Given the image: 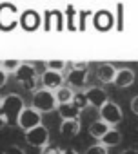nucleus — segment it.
Instances as JSON below:
<instances>
[{
    "label": "nucleus",
    "mask_w": 138,
    "mask_h": 154,
    "mask_svg": "<svg viewBox=\"0 0 138 154\" xmlns=\"http://www.w3.org/2000/svg\"><path fill=\"white\" fill-rule=\"evenodd\" d=\"M24 107H26V105H24L22 96L11 93V94L4 96L2 102H0V116H2L8 123L17 122L18 116H20V112L24 111Z\"/></svg>",
    "instance_id": "nucleus-1"
},
{
    "label": "nucleus",
    "mask_w": 138,
    "mask_h": 154,
    "mask_svg": "<svg viewBox=\"0 0 138 154\" xmlns=\"http://www.w3.org/2000/svg\"><path fill=\"white\" fill-rule=\"evenodd\" d=\"M15 78H17V82H20L27 91H33V93H36L38 89H40V76L36 74V67L33 65V63H26V62H22L20 63V67L17 69V72H15Z\"/></svg>",
    "instance_id": "nucleus-2"
},
{
    "label": "nucleus",
    "mask_w": 138,
    "mask_h": 154,
    "mask_svg": "<svg viewBox=\"0 0 138 154\" xmlns=\"http://www.w3.org/2000/svg\"><path fill=\"white\" fill-rule=\"evenodd\" d=\"M35 111H38L40 114L44 112H51L55 109H58V103L55 100V93L53 91H47V89H38L35 94H33V105H31Z\"/></svg>",
    "instance_id": "nucleus-3"
},
{
    "label": "nucleus",
    "mask_w": 138,
    "mask_h": 154,
    "mask_svg": "<svg viewBox=\"0 0 138 154\" xmlns=\"http://www.w3.org/2000/svg\"><path fill=\"white\" fill-rule=\"evenodd\" d=\"M17 125H18L24 132H27V131H31V129H35V127H38V125H42V114H40L38 111H35L33 107H24V111L20 112V116H18V120H17Z\"/></svg>",
    "instance_id": "nucleus-4"
},
{
    "label": "nucleus",
    "mask_w": 138,
    "mask_h": 154,
    "mask_svg": "<svg viewBox=\"0 0 138 154\" xmlns=\"http://www.w3.org/2000/svg\"><path fill=\"white\" fill-rule=\"evenodd\" d=\"M98 112H100V120L104 123H107L109 127H114L122 122V109L114 102H107L104 107L98 109Z\"/></svg>",
    "instance_id": "nucleus-5"
},
{
    "label": "nucleus",
    "mask_w": 138,
    "mask_h": 154,
    "mask_svg": "<svg viewBox=\"0 0 138 154\" xmlns=\"http://www.w3.org/2000/svg\"><path fill=\"white\" fill-rule=\"evenodd\" d=\"M18 9L17 6H11V4H2L0 6V27L4 31H9L13 29L17 24H18Z\"/></svg>",
    "instance_id": "nucleus-6"
},
{
    "label": "nucleus",
    "mask_w": 138,
    "mask_h": 154,
    "mask_svg": "<svg viewBox=\"0 0 138 154\" xmlns=\"http://www.w3.org/2000/svg\"><path fill=\"white\" fill-rule=\"evenodd\" d=\"M26 141L33 147H38V149H44L45 145H49V131L45 125H38L31 131L26 132Z\"/></svg>",
    "instance_id": "nucleus-7"
},
{
    "label": "nucleus",
    "mask_w": 138,
    "mask_h": 154,
    "mask_svg": "<svg viewBox=\"0 0 138 154\" xmlns=\"http://www.w3.org/2000/svg\"><path fill=\"white\" fill-rule=\"evenodd\" d=\"M40 84H42V89H47V91H56L58 87H62L64 84V76L62 72H55V71H44L40 74Z\"/></svg>",
    "instance_id": "nucleus-8"
},
{
    "label": "nucleus",
    "mask_w": 138,
    "mask_h": 154,
    "mask_svg": "<svg viewBox=\"0 0 138 154\" xmlns=\"http://www.w3.org/2000/svg\"><path fill=\"white\" fill-rule=\"evenodd\" d=\"M40 22H42V17H40L36 11H33V9L24 11V13L18 17V24H20L26 31H35V29H38V27H40Z\"/></svg>",
    "instance_id": "nucleus-9"
},
{
    "label": "nucleus",
    "mask_w": 138,
    "mask_h": 154,
    "mask_svg": "<svg viewBox=\"0 0 138 154\" xmlns=\"http://www.w3.org/2000/svg\"><path fill=\"white\" fill-rule=\"evenodd\" d=\"M86 96H87V100H89V105H93V107H96V109L104 107V105L109 102L107 93H105L102 87H91V89H87V91H86Z\"/></svg>",
    "instance_id": "nucleus-10"
},
{
    "label": "nucleus",
    "mask_w": 138,
    "mask_h": 154,
    "mask_svg": "<svg viewBox=\"0 0 138 154\" xmlns=\"http://www.w3.org/2000/svg\"><path fill=\"white\" fill-rule=\"evenodd\" d=\"M134 82V71L129 69V67H122V69H116V76H114V85L120 87V89H125L129 85H133Z\"/></svg>",
    "instance_id": "nucleus-11"
},
{
    "label": "nucleus",
    "mask_w": 138,
    "mask_h": 154,
    "mask_svg": "<svg viewBox=\"0 0 138 154\" xmlns=\"http://www.w3.org/2000/svg\"><path fill=\"white\" fill-rule=\"evenodd\" d=\"M93 24L96 29L100 31H107L114 26V17L109 13V11H98L93 15Z\"/></svg>",
    "instance_id": "nucleus-12"
},
{
    "label": "nucleus",
    "mask_w": 138,
    "mask_h": 154,
    "mask_svg": "<svg viewBox=\"0 0 138 154\" xmlns=\"http://www.w3.org/2000/svg\"><path fill=\"white\" fill-rule=\"evenodd\" d=\"M65 82H67V85H71V87H75V89H80V87H84L86 82H87V72H86V71L71 69V71L67 72V76H65Z\"/></svg>",
    "instance_id": "nucleus-13"
},
{
    "label": "nucleus",
    "mask_w": 138,
    "mask_h": 154,
    "mask_svg": "<svg viewBox=\"0 0 138 154\" xmlns=\"http://www.w3.org/2000/svg\"><path fill=\"white\" fill-rule=\"evenodd\" d=\"M114 76H116V69L111 63H100L96 69V78L102 84H113L114 82Z\"/></svg>",
    "instance_id": "nucleus-14"
},
{
    "label": "nucleus",
    "mask_w": 138,
    "mask_h": 154,
    "mask_svg": "<svg viewBox=\"0 0 138 154\" xmlns=\"http://www.w3.org/2000/svg\"><path fill=\"white\" fill-rule=\"evenodd\" d=\"M120 141H122V132L116 131L114 127H111V129L105 132V136H104L98 143L107 149V147H116V145H120Z\"/></svg>",
    "instance_id": "nucleus-15"
},
{
    "label": "nucleus",
    "mask_w": 138,
    "mask_h": 154,
    "mask_svg": "<svg viewBox=\"0 0 138 154\" xmlns=\"http://www.w3.org/2000/svg\"><path fill=\"white\" fill-rule=\"evenodd\" d=\"M80 132V122L78 120H62L60 123V134L62 136H77Z\"/></svg>",
    "instance_id": "nucleus-16"
},
{
    "label": "nucleus",
    "mask_w": 138,
    "mask_h": 154,
    "mask_svg": "<svg viewBox=\"0 0 138 154\" xmlns=\"http://www.w3.org/2000/svg\"><path fill=\"white\" fill-rule=\"evenodd\" d=\"M73 96H75V93H73V89L71 87H58L56 91H55V100H56V103L58 105H65V103H71L73 102Z\"/></svg>",
    "instance_id": "nucleus-17"
},
{
    "label": "nucleus",
    "mask_w": 138,
    "mask_h": 154,
    "mask_svg": "<svg viewBox=\"0 0 138 154\" xmlns=\"http://www.w3.org/2000/svg\"><path fill=\"white\" fill-rule=\"evenodd\" d=\"M109 129H111V127H109L107 123H104L102 120H96V122H93V123L89 125V134H91L95 140L100 141V140L105 136V132H107Z\"/></svg>",
    "instance_id": "nucleus-18"
},
{
    "label": "nucleus",
    "mask_w": 138,
    "mask_h": 154,
    "mask_svg": "<svg viewBox=\"0 0 138 154\" xmlns=\"http://www.w3.org/2000/svg\"><path fill=\"white\" fill-rule=\"evenodd\" d=\"M58 114L62 116V120H78L80 111L73 105V103H65V105H58Z\"/></svg>",
    "instance_id": "nucleus-19"
},
{
    "label": "nucleus",
    "mask_w": 138,
    "mask_h": 154,
    "mask_svg": "<svg viewBox=\"0 0 138 154\" xmlns=\"http://www.w3.org/2000/svg\"><path fill=\"white\" fill-rule=\"evenodd\" d=\"M65 26L69 31H78V15L73 6L65 8Z\"/></svg>",
    "instance_id": "nucleus-20"
},
{
    "label": "nucleus",
    "mask_w": 138,
    "mask_h": 154,
    "mask_svg": "<svg viewBox=\"0 0 138 154\" xmlns=\"http://www.w3.org/2000/svg\"><path fill=\"white\" fill-rule=\"evenodd\" d=\"M71 103H73L78 111H84V109L89 107V100H87V96H86L84 91H77L75 96H73V102H71Z\"/></svg>",
    "instance_id": "nucleus-21"
},
{
    "label": "nucleus",
    "mask_w": 138,
    "mask_h": 154,
    "mask_svg": "<svg viewBox=\"0 0 138 154\" xmlns=\"http://www.w3.org/2000/svg\"><path fill=\"white\" fill-rule=\"evenodd\" d=\"M20 63H22V62H20V60H17V58H6V60L0 62V69H4L8 74H9V72H13V74H15V72H17V69L20 67Z\"/></svg>",
    "instance_id": "nucleus-22"
},
{
    "label": "nucleus",
    "mask_w": 138,
    "mask_h": 154,
    "mask_svg": "<svg viewBox=\"0 0 138 154\" xmlns=\"http://www.w3.org/2000/svg\"><path fill=\"white\" fill-rule=\"evenodd\" d=\"M45 67H47V71L62 72V71L67 67V62H65V60H47V62H45Z\"/></svg>",
    "instance_id": "nucleus-23"
},
{
    "label": "nucleus",
    "mask_w": 138,
    "mask_h": 154,
    "mask_svg": "<svg viewBox=\"0 0 138 154\" xmlns=\"http://www.w3.org/2000/svg\"><path fill=\"white\" fill-rule=\"evenodd\" d=\"M91 11H78V31H86V24Z\"/></svg>",
    "instance_id": "nucleus-24"
},
{
    "label": "nucleus",
    "mask_w": 138,
    "mask_h": 154,
    "mask_svg": "<svg viewBox=\"0 0 138 154\" xmlns=\"http://www.w3.org/2000/svg\"><path fill=\"white\" fill-rule=\"evenodd\" d=\"M86 154H107V149H105L104 145L96 143V145H91V147L86 150Z\"/></svg>",
    "instance_id": "nucleus-25"
},
{
    "label": "nucleus",
    "mask_w": 138,
    "mask_h": 154,
    "mask_svg": "<svg viewBox=\"0 0 138 154\" xmlns=\"http://www.w3.org/2000/svg\"><path fill=\"white\" fill-rule=\"evenodd\" d=\"M42 154H62V149L56 145H45L42 149Z\"/></svg>",
    "instance_id": "nucleus-26"
},
{
    "label": "nucleus",
    "mask_w": 138,
    "mask_h": 154,
    "mask_svg": "<svg viewBox=\"0 0 138 154\" xmlns=\"http://www.w3.org/2000/svg\"><path fill=\"white\" fill-rule=\"evenodd\" d=\"M71 69H77V71H87V62L84 60H77L71 63Z\"/></svg>",
    "instance_id": "nucleus-27"
},
{
    "label": "nucleus",
    "mask_w": 138,
    "mask_h": 154,
    "mask_svg": "<svg viewBox=\"0 0 138 154\" xmlns=\"http://www.w3.org/2000/svg\"><path fill=\"white\" fill-rule=\"evenodd\" d=\"M4 154H26V152H24L20 147H17V145H11L9 149H6V150H4Z\"/></svg>",
    "instance_id": "nucleus-28"
},
{
    "label": "nucleus",
    "mask_w": 138,
    "mask_h": 154,
    "mask_svg": "<svg viewBox=\"0 0 138 154\" xmlns=\"http://www.w3.org/2000/svg\"><path fill=\"white\" fill-rule=\"evenodd\" d=\"M6 82H8V72L4 69H0V89L6 85Z\"/></svg>",
    "instance_id": "nucleus-29"
},
{
    "label": "nucleus",
    "mask_w": 138,
    "mask_h": 154,
    "mask_svg": "<svg viewBox=\"0 0 138 154\" xmlns=\"http://www.w3.org/2000/svg\"><path fill=\"white\" fill-rule=\"evenodd\" d=\"M131 111L138 116V96H134V98L131 100Z\"/></svg>",
    "instance_id": "nucleus-30"
},
{
    "label": "nucleus",
    "mask_w": 138,
    "mask_h": 154,
    "mask_svg": "<svg viewBox=\"0 0 138 154\" xmlns=\"http://www.w3.org/2000/svg\"><path fill=\"white\" fill-rule=\"evenodd\" d=\"M62 154H78L75 149H65V150H62Z\"/></svg>",
    "instance_id": "nucleus-31"
},
{
    "label": "nucleus",
    "mask_w": 138,
    "mask_h": 154,
    "mask_svg": "<svg viewBox=\"0 0 138 154\" xmlns=\"http://www.w3.org/2000/svg\"><path fill=\"white\" fill-rule=\"evenodd\" d=\"M122 154H138V150H136V149H127V150H124Z\"/></svg>",
    "instance_id": "nucleus-32"
},
{
    "label": "nucleus",
    "mask_w": 138,
    "mask_h": 154,
    "mask_svg": "<svg viewBox=\"0 0 138 154\" xmlns=\"http://www.w3.org/2000/svg\"><path fill=\"white\" fill-rule=\"evenodd\" d=\"M6 125H8V122H6L2 116H0V129H2V127H6Z\"/></svg>",
    "instance_id": "nucleus-33"
},
{
    "label": "nucleus",
    "mask_w": 138,
    "mask_h": 154,
    "mask_svg": "<svg viewBox=\"0 0 138 154\" xmlns=\"http://www.w3.org/2000/svg\"><path fill=\"white\" fill-rule=\"evenodd\" d=\"M0 102H2V100H0Z\"/></svg>",
    "instance_id": "nucleus-34"
}]
</instances>
